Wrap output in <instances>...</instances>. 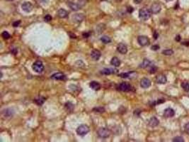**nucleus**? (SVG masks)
I'll use <instances>...</instances> for the list:
<instances>
[{
  "label": "nucleus",
  "mask_w": 189,
  "mask_h": 142,
  "mask_svg": "<svg viewBox=\"0 0 189 142\" xmlns=\"http://www.w3.org/2000/svg\"><path fill=\"white\" fill-rule=\"evenodd\" d=\"M151 11H150L146 8L141 9L139 11V17L143 20H147L150 18L151 16Z\"/></svg>",
  "instance_id": "obj_1"
},
{
  "label": "nucleus",
  "mask_w": 189,
  "mask_h": 142,
  "mask_svg": "<svg viewBox=\"0 0 189 142\" xmlns=\"http://www.w3.org/2000/svg\"><path fill=\"white\" fill-rule=\"evenodd\" d=\"M89 131H90L89 127L86 124H81L77 129V133L79 136H84L86 134H88Z\"/></svg>",
  "instance_id": "obj_2"
},
{
  "label": "nucleus",
  "mask_w": 189,
  "mask_h": 142,
  "mask_svg": "<svg viewBox=\"0 0 189 142\" xmlns=\"http://www.w3.org/2000/svg\"><path fill=\"white\" fill-rule=\"evenodd\" d=\"M97 134H98V137H101L102 139H106V138L110 137V135H111V131L109 129H107V128L101 127V128H100L98 130Z\"/></svg>",
  "instance_id": "obj_3"
},
{
  "label": "nucleus",
  "mask_w": 189,
  "mask_h": 142,
  "mask_svg": "<svg viewBox=\"0 0 189 142\" xmlns=\"http://www.w3.org/2000/svg\"><path fill=\"white\" fill-rule=\"evenodd\" d=\"M32 68L33 70L35 71V72H38V73H40L43 71L44 70V65L43 64V63L41 61H36L33 64V66H32Z\"/></svg>",
  "instance_id": "obj_4"
},
{
  "label": "nucleus",
  "mask_w": 189,
  "mask_h": 142,
  "mask_svg": "<svg viewBox=\"0 0 189 142\" xmlns=\"http://www.w3.org/2000/svg\"><path fill=\"white\" fill-rule=\"evenodd\" d=\"M132 88H133L132 87V85L129 83H125V82L121 83L118 85V89L123 92H130V91L132 90Z\"/></svg>",
  "instance_id": "obj_5"
},
{
  "label": "nucleus",
  "mask_w": 189,
  "mask_h": 142,
  "mask_svg": "<svg viewBox=\"0 0 189 142\" xmlns=\"http://www.w3.org/2000/svg\"><path fill=\"white\" fill-rule=\"evenodd\" d=\"M137 42L142 46H146L150 44V40L147 36H140L137 37Z\"/></svg>",
  "instance_id": "obj_6"
},
{
  "label": "nucleus",
  "mask_w": 189,
  "mask_h": 142,
  "mask_svg": "<svg viewBox=\"0 0 189 142\" xmlns=\"http://www.w3.org/2000/svg\"><path fill=\"white\" fill-rule=\"evenodd\" d=\"M161 7L158 3H154V4H153L151 6L150 11L151 12L154 14H159L161 11Z\"/></svg>",
  "instance_id": "obj_7"
},
{
  "label": "nucleus",
  "mask_w": 189,
  "mask_h": 142,
  "mask_svg": "<svg viewBox=\"0 0 189 142\" xmlns=\"http://www.w3.org/2000/svg\"><path fill=\"white\" fill-rule=\"evenodd\" d=\"M21 8L24 11L26 12H31V11L33 10V4H31V2H26L22 4L21 5Z\"/></svg>",
  "instance_id": "obj_8"
},
{
  "label": "nucleus",
  "mask_w": 189,
  "mask_h": 142,
  "mask_svg": "<svg viewBox=\"0 0 189 142\" xmlns=\"http://www.w3.org/2000/svg\"><path fill=\"white\" fill-rule=\"evenodd\" d=\"M68 6L72 10L75 11L79 10V9H81V8L82 7L79 4H77V3L73 2H71V1H68Z\"/></svg>",
  "instance_id": "obj_9"
},
{
  "label": "nucleus",
  "mask_w": 189,
  "mask_h": 142,
  "mask_svg": "<svg viewBox=\"0 0 189 142\" xmlns=\"http://www.w3.org/2000/svg\"><path fill=\"white\" fill-rule=\"evenodd\" d=\"M117 50L121 54H125L127 53V48L126 45H125L124 44H119L118 45V47H117Z\"/></svg>",
  "instance_id": "obj_10"
},
{
  "label": "nucleus",
  "mask_w": 189,
  "mask_h": 142,
  "mask_svg": "<svg viewBox=\"0 0 189 142\" xmlns=\"http://www.w3.org/2000/svg\"><path fill=\"white\" fill-rule=\"evenodd\" d=\"M167 81L166 75H163V74H160L157 76L156 78V82L158 84H165Z\"/></svg>",
  "instance_id": "obj_11"
},
{
  "label": "nucleus",
  "mask_w": 189,
  "mask_h": 142,
  "mask_svg": "<svg viewBox=\"0 0 189 142\" xmlns=\"http://www.w3.org/2000/svg\"><path fill=\"white\" fill-rule=\"evenodd\" d=\"M73 21H75L76 23H80L84 19V16L83 14H76L75 15L72 16Z\"/></svg>",
  "instance_id": "obj_12"
},
{
  "label": "nucleus",
  "mask_w": 189,
  "mask_h": 142,
  "mask_svg": "<svg viewBox=\"0 0 189 142\" xmlns=\"http://www.w3.org/2000/svg\"><path fill=\"white\" fill-rule=\"evenodd\" d=\"M140 86L143 88H148L151 86V81L148 78H143L140 81Z\"/></svg>",
  "instance_id": "obj_13"
},
{
  "label": "nucleus",
  "mask_w": 189,
  "mask_h": 142,
  "mask_svg": "<svg viewBox=\"0 0 189 142\" xmlns=\"http://www.w3.org/2000/svg\"><path fill=\"white\" fill-rule=\"evenodd\" d=\"M175 115V112L173 109L171 108H167L164 110V116L167 118H170V117H173Z\"/></svg>",
  "instance_id": "obj_14"
},
{
  "label": "nucleus",
  "mask_w": 189,
  "mask_h": 142,
  "mask_svg": "<svg viewBox=\"0 0 189 142\" xmlns=\"http://www.w3.org/2000/svg\"><path fill=\"white\" fill-rule=\"evenodd\" d=\"M101 52L99 51L98 50H93L91 53V57L92 58V59L94 60H98L99 58H101Z\"/></svg>",
  "instance_id": "obj_15"
},
{
  "label": "nucleus",
  "mask_w": 189,
  "mask_h": 142,
  "mask_svg": "<svg viewBox=\"0 0 189 142\" xmlns=\"http://www.w3.org/2000/svg\"><path fill=\"white\" fill-rule=\"evenodd\" d=\"M51 78L53 79V80H65V78H66V76H65L63 73H62V72H57V73L53 74V75L51 76Z\"/></svg>",
  "instance_id": "obj_16"
},
{
  "label": "nucleus",
  "mask_w": 189,
  "mask_h": 142,
  "mask_svg": "<svg viewBox=\"0 0 189 142\" xmlns=\"http://www.w3.org/2000/svg\"><path fill=\"white\" fill-rule=\"evenodd\" d=\"M159 121L158 119H157V117H155V116H152V117L150 119V121H149V125H150L151 127H157V126L159 124Z\"/></svg>",
  "instance_id": "obj_17"
},
{
  "label": "nucleus",
  "mask_w": 189,
  "mask_h": 142,
  "mask_svg": "<svg viewBox=\"0 0 189 142\" xmlns=\"http://www.w3.org/2000/svg\"><path fill=\"white\" fill-rule=\"evenodd\" d=\"M89 86H90V88L92 90H99L101 89V85L98 82H96V81H92V82H91Z\"/></svg>",
  "instance_id": "obj_18"
},
{
  "label": "nucleus",
  "mask_w": 189,
  "mask_h": 142,
  "mask_svg": "<svg viewBox=\"0 0 189 142\" xmlns=\"http://www.w3.org/2000/svg\"><path fill=\"white\" fill-rule=\"evenodd\" d=\"M57 16H58L60 18H66V17L68 16V12L65 10V9H59L58 11H57Z\"/></svg>",
  "instance_id": "obj_19"
},
{
  "label": "nucleus",
  "mask_w": 189,
  "mask_h": 142,
  "mask_svg": "<svg viewBox=\"0 0 189 142\" xmlns=\"http://www.w3.org/2000/svg\"><path fill=\"white\" fill-rule=\"evenodd\" d=\"M118 70H114V69H111V68H104L103 70L101 71V74L103 75H111L112 73H115L116 72H117Z\"/></svg>",
  "instance_id": "obj_20"
},
{
  "label": "nucleus",
  "mask_w": 189,
  "mask_h": 142,
  "mask_svg": "<svg viewBox=\"0 0 189 142\" xmlns=\"http://www.w3.org/2000/svg\"><path fill=\"white\" fill-rule=\"evenodd\" d=\"M111 64L112 65H113L114 67H119L120 65V60L118 58H117V57H113V58L111 59Z\"/></svg>",
  "instance_id": "obj_21"
},
{
  "label": "nucleus",
  "mask_w": 189,
  "mask_h": 142,
  "mask_svg": "<svg viewBox=\"0 0 189 142\" xmlns=\"http://www.w3.org/2000/svg\"><path fill=\"white\" fill-rule=\"evenodd\" d=\"M45 98L43 97H37L34 100V102H35V103L37 104L39 106H41L42 104H43L45 102Z\"/></svg>",
  "instance_id": "obj_22"
},
{
  "label": "nucleus",
  "mask_w": 189,
  "mask_h": 142,
  "mask_svg": "<svg viewBox=\"0 0 189 142\" xmlns=\"http://www.w3.org/2000/svg\"><path fill=\"white\" fill-rule=\"evenodd\" d=\"M150 63H151V62L150 60L144 59L143 62L140 64V67H141V68H146L147 67H148V66H150Z\"/></svg>",
  "instance_id": "obj_23"
},
{
  "label": "nucleus",
  "mask_w": 189,
  "mask_h": 142,
  "mask_svg": "<svg viewBox=\"0 0 189 142\" xmlns=\"http://www.w3.org/2000/svg\"><path fill=\"white\" fill-rule=\"evenodd\" d=\"M101 41L103 42L104 44H109V43H111V39H110V37H109L108 36H103L101 38Z\"/></svg>",
  "instance_id": "obj_24"
},
{
  "label": "nucleus",
  "mask_w": 189,
  "mask_h": 142,
  "mask_svg": "<svg viewBox=\"0 0 189 142\" xmlns=\"http://www.w3.org/2000/svg\"><path fill=\"white\" fill-rule=\"evenodd\" d=\"M65 108L67 109L68 110H69V111H72L73 109L75 108V106H74V104L72 102H68L65 104Z\"/></svg>",
  "instance_id": "obj_25"
},
{
  "label": "nucleus",
  "mask_w": 189,
  "mask_h": 142,
  "mask_svg": "<svg viewBox=\"0 0 189 142\" xmlns=\"http://www.w3.org/2000/svg\"><path fill=\"white\" fill-rule=\"evenodd\" d=\"M133 72H123V73H120L119 74V76L122 78H128L131 76V74H132Z\"/></svg>",
  "instance_id": "obj_26"
},
{
  "label": "nucleus",
  "mask_w": 189,
  "mask_h": 142,
  "mask_svg": "<svg viewBox=\"0 0 189 142\" xmlns=\"http://www.w3.org/2000/svg\"><path fill=\"white\" fill-rule=\"evenodd\" d=\"M181 88L186 92H189V83L188 82H183L181 83Z\"/></svg>",
  "instance_id": "obj_27"
},
{
  "label": "nucleus",
  "mask_w": 189,
  "mask_h": 142,
  "mask_svg": "<svg viewBox=\"0 0 189 142\" xmlns=\"http://www.w3.org/2000/svg\"><path fill=\"white\" fill-rule=\"evenodd\" d=\"M162 53L165 55H171L174 54V51L171 49L164 50L162 51Z\"/></svg>",
  "instance_id": "obj_28"
},
{
  "label": "nucleus",
  "mask_w": 189,
  "mask_h": 142,
  "mask_svg": "<svg viewBox=\"0 0 189 142\" xmlns=\"http://www.w3.org/2000/svg\"><path fill=\"white\" fill-rule=\"evenodd\" d=\"M93 112H98V113H103L105 112V109L104 107H95L93 109Z\"/></svg>",
  "instance_id": "obj_29"
},
{
  "label": "nucleus",
  "mask_w": 189,
  "mask_h": 142,
  "mask_svg": "<svg viewBox=\"0 0 189 142\" xmlns=\"http://www.w3.org/2000/svg\"><path fill=\"white\" fill-rule=\"evenodd\" d=\"M2 36L3 37L4 39H9L11 37L10 34L8 33L7 31H4L2 34Z\"/></svg>",
  "instance_id": "obj_30"
},
{
  "label": "nucleus",
  "mask_w": 189,
  "mask_h": 142,
  "mask_svg": "<svg viewBox=\"0 0 189 142\" xmlns=\"http://www.w3.org/2000/svg\"><path fill=\"white\" fill-rule=\"evenodd\" d=\"M173 141L174 142H184V138L181 137H176L173 139Z\"/></svg>",
  "instance_id": "obj_31"
},
{
  "label": "nucleus",
  "mask_w": 189,
  "mask_h": 142,
  "mask_svg": "<svg viewBox=\"0 0 189 142\" xmlns=\"http://www.w3.org/2000/svg\"><path fill=\"white\" fill-rule=\"evenodd\" d=\"M44 19H45V21H48H48H50L51 20H52V16L50 15V14H47V15L44 17Z\"/></svg>",
  "instance_id": "obj_32"
},
{
  "label": "nucleus",
  "mask_w": 189,
  "mask_h": 142,
  "mask_svg": "<svg viewBox=\"0 0 189 142\" xmlns=\"http://www.w3.org/2000/svg\"><path fill=\"white\" fill-rule=\"evenodd\" d=\"M157 70V67L154 66V65H153L152 67H151L150 70V72L151 74H153V73H154L156 72V71Z\"/></svg>",
  "instance_id": "obj_33"
},
{
  "label": "nucleus",
  "mask_w": 189,
  "mask_h": 142,
  "mask_svg": "<svg viewBox=\"0 0 189 142\" xmlns=\"http://www.w3.org/2000/svg\"><path fill=\"white\" fill-rule=\"evenodd\" d=\"M184 129H185V132H186L187 134H189V122L188 123H187V124L185 125Z\"/></svg>",
  "instance_id": "obj_34"
},
{
  "label": "nucleus",
  "mask_w": 189,
  "mask_h": 142,
  "mask_svg": "<svg viewBox=\"0 0 189 142\" xmlns=\"http://www.w3.org/2000/svg\"><path fill=\"white\" fill-rule=\"evenodd\" d=\"M151 48L153 51H157L159 48V46L158 45H154V46H152L151 47Z\"/></svg>",
  "instance_id": "obj_35"
},
{
  "label": "nucleus",
  "mask_w": 189,
  "mask_h": 142,
  "mask_svg": "<svg viewBox=\"0 0 189 142\" xmlns=\"http://www.w3.org/2000/svg\"><path fill=\"white\" fill-rule=\"evenodd\" d=\"M21 23V21H15L13 23V26L14 27H17V26H19V24Z\"/></svg>",
  "instance_id": "obj_36"
},
{
  "label": "nucleus",
  "mask_w": 189,
  "mask_h": 142,
  "mask_svg": "<svg viewBox=\"0 0 189 142\" xmlns=\"http://www.w3.org/2000/svg\"><path fill=\"white\" fill-rule=\"evenodd\" d=\"M127 10L128 13H132V11H133V8L131 7H129L127 9Z\"/></svg>",
  "instance_id": "obj_37"
},
{
  "label": "nucleus",
  "mask_w": 189,
  "mask_h": 142,
  "mask_svg": "<svg viewBox=\"0 0 189 142\" xmlns=\"http://www.w3.org/2000/svg\"><path fill=\"white\" fill-rule=\"evenodd\" d=\"M83 36L84 37V38H88V37H89V36H90V33H83Z\"/></svg>",
  "instance_id": "obj_38"
},
{
  "label": "nucleus",
  "mask_w": 189,
  "mask_h": 142,
  "mask_svg": "<svg viewBox=\"0 0 189 142\" xmlns=\"http://www.w3.org/2000/svg\"><path fill=\"white\" fill-rule=\"evenodd\" d=\"M158 36H159V34L157 33V32H154V39H157V38H158Z\"/></svg>",
  "instance_id": "obj_39"
},
{
  "label": "nucleus",
  "mask_w": 189,
  "mask_h": 142,
  "mask_svg": "<svg viewBox=\"0 0 189 142\" xmlns=\"http://www.w3.org/2000/svg\"><path fill=\"white\" fill-rule=\"evenodd\" d=\"M176 41H181V36H179V35L176 36Z\"/></svg>",
  "instance_id": "obj_40"
},
{
  "label": "nucleus",
  "mask_w": 189,
  "mask_h": 142,
  "mask_svg": "<svg viewBox=\"0 0 189 142\" xmlns=\"http://www.w3.org/2000/svg\"><path fill=\"white\" fill-rule=\"evenodd\" d=\"M182 45H185V46H189V41L183 42V43H182Z\"/></svg>",
  "instance_id": "obj_41"
},
{
  "label": "nucleus",
  "mask_w": 189,
  "mask_h": 142,
  "mask_svg": "<svg viewBox=\"0 0 189 142\" xmlns=\"http://www.w3.org/2000/svg\"><path fill=\"white\" fill-rule=\"evenodd\" d=\"M142 1H143V0H134V2H135L136 4H140Z\"/></svg>",
  "instance_id": "obj_42"
},
{
  "label": "nucleus",
  "mask_w": 189,
  "mask_h": 142,
  "mask_svg": "<svg viewBox=\"0 0 189 142\" xmlns=\"http://www.w3.org/2000/svg\"><path fill=\"white\" fill-rule=\"evenodd\" d=\"M40 1H41L42 2L45 3V2H47V1H48V0H40Z\"/></svg>",
  "instance_id": "obj_43"
},
{
  "label": "nucleus",
  "mask_w": 189,
  "mask_h": 142,
  "mask_svg": "<svg viewBox=\"0 0 189 142\" xmlns=\"http://www.w3.org/2000/svg\"><path fill=\"white\" fill-rule=\"evenodd\" d=\"M115 1H116L117 2H121L122 0H115Z\"/></svg>",
  "instance_id": "obj_44"
},
{
  "label": "nucleus",
  "mask_w": 189,
  "mask_h": 142,
  "mask_svg": "<svg viewBox=\"0 0 189 142\" xmlns=\"http://www.w3.org/2000/svg\"><path fill=\"white\" fill-rule=\"evenodd\" d=\"M166 2H171V1H173V0H165Z\"/></svg>",
  "instance_id": "obj_45"
},
{
  "label": "nucleus",
  "mask_w": 189,
  "mask_h": 142,
  "mask_svg": "<svg viewBox=\"0 0 189 142\" xmlns=\"http://www.w3.org/2000/svg\"><path fill=\"white\" fill-rule=\"evenodd\" d=\"M8 2H11V1H14V0H6Z\"/></svg>",
  "instance_id": "obj_46"
}]
</instances>
